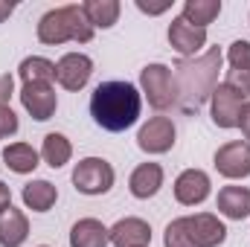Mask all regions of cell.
<instances>
[{"instance_id":"1","label":"cell","mask_w":250,"mask_h":247,"mask_svg":"<svg viewBox=\"0 0 250 247\" xmlns=\"http://www.w3.org/2000/svg\"><path fill=\"white\" fill-rule=\"evenodd\" d=\"M221 50L209 47L195 59H181L172 67L175 76V93H178V108L184 114H198L204 108V102L212 96V90L218 87V70H221Z\"/></svg>"},{"instance_id":"2","label":"cell","mask_w":250,"mask_h":247,"mask_svg":"<svg viewBox=\"0 0 250 247\" xmlns=\"http://www.w3.org/2000/svg\"><path fill=\"white\" fill-rule=\"evenodd\" d=\"M140 111H143V93L131 82L111 79L96 84V90L90 93V117L102 131L123 134L131 125H137Z\"/></svg>"},{"instance_id":"3","label":"cell","mask_w":250,"mask_h":247,"mask_svg":"<svg viewBox=\"0 0 250 247\" xmlns=\"http://www.w3.org/2000/svg\"><path fill=\"white\" fill-rule=\"evenodd\" d=\"M93 32L96 29L87 23L79 3H67V6H59V9H50L38 21V41L50 44V47H59V44H67V41L87 44V41H93Z\"/></svg>"},{"instance_id":"4","label":"cell","mask_w":250,"mask_h":247,"mask_svg":"<svg viewBox=\"0 0 250 247\" xmlns=\"http://www.w3.org/2000/svg\"><path fill=\"white\" fill-rule=\"evenodd\" d=\"M140 93L148 99V105L154 111H169L178 102L172 67H166V64H160V62L146 64L140 70Z\"/></svg>"},{"instance_id":"5","label":"cell","mask_w":250,"mask_h":247,"mask_svg":"<svg viewBox=\"0 0 250 247\" xmlns=\"http://www.w3.org/2000/svg\"><path fill=\"white\" fill-rule=\"evenodd\" d=\"M117 172L105 157H84L73 169V186L82 195H108L114 189Z\"/></svg>"},{"instance_id":"6","label":"cell","mask_w":250,"mask_h":247,"mask_svg":"<svg viewBox=\"0 0 250 247\" xmlns=\"http://www.w3.org/2000/svg\"><path fill=\"white\" fill-rule=\"evenodd\" d=\"M248 96H242L236 87H230L227 82H218V87L212 90L209 96V114H212V123L224 131L230 128H239V117H242V108H245Z\"/></svg>"},{"instance_id":"7","label":"cell","mask_w":250,"mask_h":247,"mask_svg":"<svg viewBox=\"0 0 250 247\" xmlns=\"http://www.w3.org/2000/svg\"><path fill=\"white\" fill-rule=\"evenodd\" d=\"M212 163H215V172L221 178H227V181H245V178H250V143H245V140L224 143L215 151Z\"/></svg>"},{"instance_id":"8","label":"cell","mask_w":250,"mask_h":247,"mask_svg":"<svg viewBox=\"0 0 250 247\" xmlns=\"http://www.w3.org/2000/svg\"><path fill=\"white\" fill-rule=\"evenodd\" d=\"M175 137H178V131H175V123L169 117H151L148 123L140 125L137 145L146 154H166L175 148Z\"/></svg>"},{"instance_id":"9","label":"cell","mask_w":250,"mask_h":247,"mask_svg":"<svg viewBox=\"0 0 250 247\" xmlns=\"http://www.w3.org/2000/svg\"><path fill=\"white\" fill-rule=\"evenodd\" d=\"M93 76V59L84 53H67L56 64V82L64 90H82Z\"/></svg>"},{"instance_id":"10","label":"cell","mask_w":250,"mask_h":247,"mask_svg":"<svg viewBox=\"0 0 250 247\" xmlns=\"http://www.w3.org/2000/svg\"><path fill=\"white\" fill-rule=\"evenodd\" d=\"M21 105L32 120L47 123V120H53V114L59 108L56 87L53 84H23L21 87Z\"/></svg>"},{"instance_id":"11","label":"cell","mask_w":250,"mask_h":247,"mask_svg":"<svg viewBox=\"0 0 250 247\" xmlns=\"http://www.w3.org/2000/svg\"><path fill=\"white\" fill-rule=\"evenodd\" d=\"M212 192V181L204 169H184L175 178V201L184 206H198L209 198Z\"/></svg>"},{"instance_id":"12","label":"cell","mask_w":250,"mask_h":247,"mask_svg":"<svg viewBox=\"0 0 250 247\" xmlns=\"http://www.w3.org/2000/svg\"><path fill=\"white\" fill-rule=\"evenodd\" d=\"M169 44L181 59H195L207 47V29L187 23L181 15L169 23Z\"/></svg>"},{"instance_id":"13","label":"cell","mask_w":250,"mask_h":247,"mask_svg":"<svg viewBox=\"0 0 250 247\" xmlns=\"http://www.w3.org/2000/svg\"><path fill=\"white\" fill-rule=\"evenodd\" d=\"M187 227L195 247H218L227 242V227L218 215L212 212H195L187 215Z\"/></svg>"},{"instance_id":"14","label":"cell","mask_w":250,"mask_h":247,"mask_svg":"<svg viewBox=\"0 0 250 247\" xmlns=\"http://www.w3.org/2000/svg\"><path fill=\"white\" fill-rule=\"evenodd\" d=\"M108 236H111L114 247H148L151 245V224L137 215H128V218H120L114 227H108Z\"/></svg>"},{"instance_id":"15","label":"cell","mask_w":250,"mask_h":247,"mask_svg":"<svg viewBox=\"0 0 250 247\" xmlns=\"http://www.w3.org/2000/svg\"><path fill=\"white\" fill-rule=\"evenodd\" d=\"M163 186V166L160 163H140L131 178H128V189L137 201H148L160 192Z\"/></svg>"},{"instance_id":"16","label":"cell","mask_w":250,"mask_h":247,"mask_svg":"<svg viewBox=\"0 0 250 247\" xmlns=\"http://www.w3.org/2000/svg\"><path fill=\"white\" fill-rule=\"evenodd\" d=\"M215 206L224 218L230 221H245L250 218V189L248 186H224L218 189Z\"/></svg>"},{"instance_id":"17","label":"cell","mask_w":250,"mask_h":247,"mask_svg":"<svg viewBox=\"0 0 250 247\" xmlns=\"http://www.w3.org/2000/svg\"><path fill=\"white\" fill-rule=\"evenodd\" d=\"M111 236L99 218H79L70 230V247H108Z\"/></svg>"},{"instance_id":"18","label":"cell","mask_w":250,"mask_h":247,"mask_svg":"<svg viewBox=\"0 0 250 247\" xmlns=\"http://www.w3.org/2000/svg\"><path fill=\"white\" fill-rule=\"evenodd\" d=\"M29 239V218L26 212L9 206L0 215V247H21Z\"/></svg>"},{"instance_id":"19","label":"cell","mask_w":250,"mask_h":247,"mask_svg":"<svg viewBox=\"0 0 250 247\" xmlns=\"http://www.w3.org/2000/svg\"><path fill=\"white\" fill-rule=\"evenodd\" d=\"M38 160H41V151H35L29 143H9L3 148V163L15 175H32L38 169Z\"/></svg>"},{"instance_id":"20","label":"cell","mask_w":250,"mask_h":247,"mask_svg":"<svg viewBox=\"0 0 250 247\" xmlns=\"http://www.w3.org/2000/svg\"><path fill=\"white\" fill-rule=\"evenodd\" d=\"M21 201L32 212H50L56 206V201H59V189L50 181H29L21 189Z\"/></svg>"},{"instance_id":"21","label":"cell","mask_w":250,"mask_h":247,"mask_svg":"<svg viewBox=\"0 0 250 247\" xmlns=\"http://www.w3.org/2000/svg\"><path fill=\"white\" fill-rule=\"evenodd\" d=\"M82 12H84L87 23H90L93 29H111V26L120 21L123 3H120V0H84V3H82Z\"/></svg>"},{"instance_id":"22","label":"cell","mask_w":250,"mask_h":247,"mask_svg":"<svg viewBox=\"0 0 250 247\" xmlns=\"http://www.w3.org/2000/svg\"><path fill=\"white\" fill-rule=\"evenodd\" d=\"M18 76L23 84H53L56 82V64L44 56H29L21 62Z\"/></svg>"},{"instance_id":"23","label":"cell","mask_w":250,"mask_h":247,"mask_svg":"<svg viewBox=\"0 0 250 247\" xmlns=\"http://www.w3.org/2000/svg\"><path fill=\"white\" fill-rule=\"evenodd\" d=\"M70 157H73V145H70V140L59 134V131H50L47 137H44V143H41V160L50 166V169H62L70 163Z\"/></svg>"},{"instance_id":"24","label":"cell","mask_w":250,"mask_h":247,"mask_svg":"<svg viewBox=\"0 0 250 247\" xmlns=\"http://www.w3.org/2000/svg\"><path fill=\"white\" fill-rule=\"evenodd\" d=\"M218 15H221V0H187L184 12H181V18L187 23L201 26V29H207Z\"/></svg>"},{"instance_id":"25","label":"cell","mask_w":250,"mask_h":247,"mask_svg":"<svg viewBox=\"0 0 250 247\" xmlns=\"http://www.w3.org/2000/svg\"><path fill=\"white\" fill-rule=\"evenodd\" d=\"M163 247H195L192 236H189V227H187V215H184V218H172V221L166 224Z\"/></svg>"},{"instance_id":"26","label":"cell","mask_w":250,"mask_h":247,"mask_svg":"<svg viewBox=\"0 0 250 247\" xmlns=\"http://www.w3.org/2000/svg\"><path fill=\"white\" fill-rule=\"evenodd\" d=\"M227 62H230V70L250 67V41H233L227 50Z\"/></svg>"},{"instance_id":"27","label":"cell","mask_w":250,"mask_h":247,"mask_svg":"<svg viewBox=\"0 0 250 247\" xmlns=\"http://www.w3.org/2000/svg\"><path fill=\"white\" fill-rule=\"evenodd\" d=\"M230 87H236L242 96H250V67H239V70H227V79H224Z\"/></svg>"},{"instance_id":"28","label":"cell","mask_w":250,"mask_h":247,"mask_svg":"<svg viewBox=\"0 0 250 247\" xmlns=\"http://www.w3.org/2000/svg\"><path fill=\"white\" fill-rule=\"evenodd\" d=\"M18 114L9 108V105H0V140H6V137H12V134H18Z\"/></svg>"},{"instance_id":"29","label":"cell","mask_w":250,"mask_h":247,"mask_svg":"<svg viewBox=\"0 0 250 247\" xmlns=\"http://www.w3.org/2000/svg\"><path fill=\"white\" fill-rule=\"evenodd\" d=\"M134 6L143 15H163V12L172 9V0H157V3H151V0H134Z\"/></svg>"},{"instance_id":"30","label":"cell","mask_w":250,"mask_h":247,"mask_svg":"<svg viewBox=\"0 0 250 247\" xmlns=\"http://www.w3.org/2000/svg\"><path fill=\"white\" fill-rule=\"evenodd\" d=\"M12 93H15V79H12L9 73H3V76H0V105H9Z\"/></svg>"},{"instance_id":"31","label":"cell","mask_w":250,"mask_h":247,"mask_svg":"<svg viewBox=\"0 0 250 247\" xmlns=\"http://www.w3.org/2000/svg\"><path fill=\"white\" fill-rule=\"evenodd\" d=\"M239 128H242V137H245V143H250V99L245 102V108H242V117H239Z\"/></svg>"},{"instance_id":"32","label":"cell","mask_w":250,"mask_h":247,"mask_svg":"<svg viewBox=\"0 0 250 247\" xmlns=\"http://www.w3.org/2000/svg\"><path fill=\"white\" fill-rule=\"evenodd\" d=\"M9 206H12V189H9V186L0 181V215H3Z\"/></svg>"},{"instance_id":"33","label":"cell","mask_w":250,"mask_h":247,"mask_svg":"<svg viewBox=\"0 0 250 247\" xmlns=\"http://www.w3.org/2000/svg\"><path fill=\"white\" fill-rule=\"evenodd\" d=\"M12 12H15V3H6V0H0V23H3V21L12 15Z\"/></svg>"},{"instance_id":"34","label":"cell","mask_w":250,"mask_h":247,"mask_svg":"<svg viewBox=\"0 0 250 247\" xmlns=\"http://www.w3.org/2000/svg\"><path fill=\"white\" fill-rule=\"evenodd\" d=\"M41 247H50V245H41Z\"/></svg>"}]
</instances>
